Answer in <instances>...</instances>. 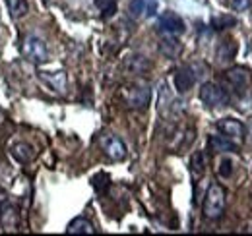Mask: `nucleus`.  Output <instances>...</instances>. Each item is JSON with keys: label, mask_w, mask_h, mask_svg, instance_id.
<instances>
[{"label": "nucleus", "mask_w": 252, "mask_h": 236, "mask_svg": "<svg viewBox=\"0 0 252 236\" xmlns=\"http://www.w3.org/2000/svg\"><path fill=\"white\" fill-rule=\"evenodd\" d=\"M22 55H24V59H28L30 62H35V64H43L49 59L47 45L37 35H26L22 39Z\"/></svg>", "instance_id": "3"}, {"label": "nucleus", "mask_w": 252, "mask_h": 236, "mask_svg": "<svg viewBox=\"0 0 252 236\" xmlns=\"http://www.w3.org/2000/svg\"><path fill=\"white\" fill-rule=\"evenodd\" d=\"M202 74L196 72V64H187V66H181L177 72H175V88L179 93H187L192 89V86L196 84V80L200 78Z\"/></svg>", "instance_id": "8"}, {"label": "nucleus", "mask_w": 252, "mask_h": 236, "mask_svg": "<svg viewBox=\"0 0 252 236\" xmlns=\"http://www.w3.org/2000/svg\"><path fill=\"white\" fill-rule=\"evenodd\" d=\"M251 49H252V39H251Z\"/></svg>", "instance_id": "25"}, {"label": "nucleus", "mask_w": 252, "mask_h": 236, "mask_svg": "<svg viewBox=\"0 0 252 236\" xmlns=\"http://www.w3.org/2000/svg\"><path fill=\"white\" fill-rule=\"evenodd\" d=\"M235 24V20L233 18H220V20H214V26H216V30H225V26H233Z\"/></svg>", "instance_id": "23"}, {"label": "nucleus", "mask_w": 252, "mask_h": 236, "mask_svg": "<svg viewBox=\"0 0 252 236\" xmlns=\"http://www.w3.org/2000/svg\"><path fill=\"white\" fill-rule=\"evenodd\" d=\"M218 130H220V134L223 138H227L229 142H233L237 148L245 142V136H247L243 122L237 120V118H223V120H220L218 122Z\"/></svg>", "instance_id": "6"}, {"label": "nucleus", "mask_w": 252, "mask_h": 236, "mask_svg": "<svg viewBox=\"0 0 252 236\" xmlns=\"http://www.w3.org/2000/svg\"><path fill=\"white\" fill-rule=\"evenodd\" d=\"M123 68H125V72L132 74V76H140V74H146L150 70V60L140 57V55H132L125 60Z\"/></svg>", "instance_id": "15"}, {"label": "nucleus", "mask_w": 252, "mask_h": 236, "mask_svg": "<svg viewBox=\"0 0 252 236\" xmlns=\"http://www.w3.org/2000/svg\"><path fill=\"white\" fill-rule=\"evenodd\" d=\"M39 78L47 88H51L53 91H57L61 95L66 93L68 78H66V72H63V70H59V72H39Z\"/></svg>", "instance_id": "12"}, {"label": "nucleus", "mask_w": 252, "mask_h": 236, "mask_svg": "<svg viewBox=\"0 0 252 236\" xmlns=\"http://www.w3.org/2000/svg\"><path fill=\"white\" fill-rule=\"evenodd\" d=\"M200 99L210 109H221L229 103V95L225 89H221L218 84H204L200 88Z\"/></svg>", "instance_id": "5"}, {"label": "nucleus", "mask_w": 252, "mask_h": 236, "mask_svg": "<svg viewBox=\"0 0 252 236\" xmlns=\"http://www.w3.org/2000/svg\"><path fill=\"white\" fill-rule=\"evenodd\" d=\"M229 6L235 12H247L251 8V0H229Z\"/></svg>", "instance_id": "22"}, {"label": "nucleus", "mask_w": 252, "mask_h": 236, "mask_svg": "<svg viewBox=\"0 0 252 236\" xmlns=\"http://www.w3.org/2000/svg\"><path fill=\"white\" fill-rule=\"evenodd\" d=\"M223 82L237 95H243L252 82V74L247 66H233L223 74Z\"/></svg>", "instance_id": "2"}, {"label": "nucleus", "mask_w": 252, "mask_h": 236, "mask_svg": "<svg viewBox=\"0 0 252 236\" xmlns=\"http://www.w3.org/2000/svg\"><path fill=\"white\" fill-rule=\"evenodd\" d=\"M210 146L214 151H218V153H225V151H235L237 146L233 144V142H229L227 138H223V136H212L210 138Z\"/></svg>", "instance_id": "20"}, {"label": "nucleus", "mask_w": 252, "mask_h": 236, "mask_svg": "<svg viewBox=\"0 0 252 236\" xmlns=\"http://www.w3.org/2000/svg\"><path fill=\"white\" fill-rule=\"evenodd\" d=\"M99 144H101L103 153H105V155H107L111 161H125L126 155H128L125 142H123L121 138H117V136L105 134V136H101Z\"/></svg>", "instance_id": "7"}, {"label": "nucleus", "mask_w": 252, "mask_h": 236, "mask_svg": "<svg viewBox=\"0 0 252 236\" xmlns=\"http://www.w3.org/2000/svg\"><path fill=\"white\" fill-rule=\"evenodd\" d=\"M158 0H130L128 2V12L134 20H146L158 14Z\"/></svg>", "instance_id": "10"}, {"label": "nucleus", "mask_w": 252, "mask_h": 236, "mask_svg": "<svg viewBox=\"0 0 252 236\" xmlns=\"http://www.w3.org/2000/svg\"><path fill=\"white\" fill-rule=\"evenodd\" d=\"M158 30L161 33H167V35H183L185 30H187V26H185V22H183V18L179 16V14H175V12H165L161 18H159L158 22Z\"/></svg>", "instance_id": "9"}, {"label": "nucleus", "mask_w": 252, "mask_h": 236, "mask_svg": "<svg viewBox=\"0 0 252 236\" xmlns=\"http://www.w3.org/2000/svg\"><path fill=\"white\" fill-rule=\"evenodd\" d=\"M8 14L12 20H20L30 12V2L28 0H4Z\"/></svg>", "instance_id": "18"}, {"label": "nucleus", "mask_w": 252, "mask_h": 236, "mask_svg": "<svg viewBox=\"0 0 252 236\" xmlns=\"http://www.w3.org/2000/svg\"><path fill=\"white\" fill-rule=\"evenodd\" d=\"M0 204H2V192H0Z\"/></svg>", "instance_id": "24"}, {"label": "nucleus", "mask_w": 252, "mask_h": 236, "mask_svg": "<svg viewBox=\"0 0 252 236\" xmlns=\"http://www.w3.org/2000/svg\"><path fill=\"white\" fill-rule=\"evenodd\" d=\"M223 211H225V190L223 186L214 182L206 192V198L202 204V215L210 221H216L223 215Z\"/></svg>", "instance_id": "1"}, {"label": "nucleus", "mask_w": 252, "mask_h": 236, "mask_svg": "<svg viewBox=\"0 0 252 236\" xmlns=\"http://www.w3.org/2000/svg\"><path fill=\"white\" fill-rule=\"evenodd\" d=\"M190 171H192V177L194 180L204 177V171H206V159H204V153L202 151H196L190 159Z\"/></svg>", "instance_id": "19"}, {"label": "nucleus", "mask_w": 252, "mask_h": 236, "mask_svg": "<svg viewBox=\"0 0 252 236\" xmlns=\"http://www.w3.org/2000/svg\"><path fill=\"white\" fill-rule=\"evenodd\" d=\"M121 95H123V101L128 109H146L152 99V91L144 84L126 86Z\"/></svg>", "instance_id": "4"}, {"label": "nucleus", "mask_w": 252, "mask_h": 236, "mask_svg": "<svg viewBox=\"0 0 252 236\" xmlns=\"http://www.w3.org/2000/svg\"><path fill=\"white\" fill-rule=\"evenodd\" d=\"M10 153H12V157L16 159V161H20V163H30L33 157H35V151L30 144H26V142H16L12 148H10Z\"/></svg>", "instance_id": "16"}, {"label": "nucleus", "mask_w": 252, "mask_h": 236, "mask_svg": "<svg viewBox=\"0 0 252 236\" xmlns=\"http://www.w3.org/2000/svg\"><path fill=\"white\" fill-rule=\"evenodd\" d=\"M237 51H239L237 41L231 39V37H225V39H221L218 49H216V59H218L220 64H229L237 57Z\"/></svg>", "instance_id": "13"}, {"label": "nucleus", "mask_w": 252, "mask_h": 236, "mask_svg": "<svg viewBox=\"0 0 252 236\" xmlns=\"http://www.w3.org/2000/svg\"><path fill=\"white\" fill-rule=\"evenodd\" d=\"M0 227L6 233H16L20 229V213H18V207L8 204V202H2L0 204Z\"/></svg>", "instance_id": "11"}, {"label": "nucleus", "mask_w": 252, "mask_h": 236, "mask_svg": "<svg viewBox=\"0 0 252 236\" xmlns=\"http://www.w3.org/2000/svg\"><path fill=\"white\" fill-rule=\"evenodd\" d=\"M159 51L161 55H165L167 59H177L183 51V45L181 41L177 39V35H167L163 33V37L159 39Z\"/></svg>", "instance_id": "14"}, {"label": "nucleus", "mask_w": 252, "mask_h": 236, "mask_svg": "<svg viewBox=\"0 0 252 236\" xmlns=\"http://www.w3.org/2000/svg\"><path fill=\"white\" fill-rule=\"evenodd\" d=\"M66 233H68V235H94L95 229L86 217H76V219L68 225Z\"/></svg>", "instance_id": "17"}, {"label": "nucleus", "mask_w": 252, "mask_h": 236, "mask_svg": "<svg viewBox=\"0 0 252 236\" xmlns=\"http://www.w3.org/2000/svg\"><path fill=\"white\" fill-rule=\"evenodd\" d=\"M220 175L223 178H229L233 175V161L231 159H223L220 163Z\"/></svg>", "instance_id": "21"}]
</instances>
